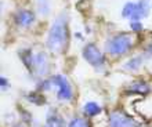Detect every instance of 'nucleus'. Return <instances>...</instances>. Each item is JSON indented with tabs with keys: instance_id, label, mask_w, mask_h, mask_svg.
Segmentation results:
<instances>
[{
	"instance_id": "f257e3e1",
	"label": "nucleus",
	"mask_w": 152,
	"mask_h": 127,
	"mask_svg": "<svg viewBox=\"0 0 152 127\" xmlns=\"http://www.w3.org/2000/svg\"><path fill=\"white\" fill-rule=\"evenodd\" d=\"M68 18L65 14H61L54 21L47 36V47L53 53H64L68 47Z\"/></svg>"
},
{
	"instance_id": "f03ea898",
	"label": "nucleus",
	"mask_w": 152,
	"mask_h": 127,
	"mask_svg": "<svg viewBox=\"0 0 152 127\" xmlns=\"http://www.w3.org/2000/svg\"><path fill=\"white\" fill-rule=\"evenodd\" d=\"M133 47V37L129 33H120L113 36L107 43V50L111 55H123L127 54Z\"/></svg>"
},
{
	"instance_id": "7ed1b4c3",
	"label": "nucleus",
	"mask_w": 152,
	"mask_h": 127,
	"mask_svg": "<svg viewBox=\"0 0 152 127\" xmlns=\"http://www.w3.org/2000/svg\"><path fill=\"white\" fill-rule=\"evenodd\" d=\"M53 86L57 87V98L61 101H71L73 97L72 93V87L69 84L68 79L62 75H57L51 77Z\"/></svg>"
},
{
	"instance_id": "20e7f679",
	"label": "nucleus",
	"mask_w": 152,
	"mask_h": 127,
	"mask_svg": "<svg viewBox=\"0 0 152 127\" xmlns=\"http://www.w3.org/2000/svg\"><path fill=\"white\" fill-rule=\"evenodd\" d=\"M83 57L84 60L87 61L90 65L96 68V69H101L105 65V60H104V54L98 50L96 44H87L83 48Z\"/></svg>"
},
{
	"instance_id": "39448f33",
	"label": "nucleus",
	"mask_w": 152,
	"mask_h": 127,
	"mask_svg": "<svg viewBox=\"0 0 152 127\" xmlns=\"http://www.w3.org/2000/svg\"><path fill=\"white\" fill-rule=\"evenodd\" d=\"M33 75L36 76H44L48 72V61L44 53H39V54H33L32 60L26 66Z\"/></svg>"
},
{
	"instance_id": "423d86ee",
	"label": "nucleus",
	"mask_w": 152,
	"mask_h": 127,
	"mask_svg": "<svg viewBox=\"0 0 152 127\" xmlns=\"http://www.w3.org/2000/svg\"><path fill=\"white\" fill-rule=\"evenodd\" d=\"M109 127H136V122L119 111L109 113Z\"/></svg>"
},
{
	"instance_id": "0eeeda50",
	"label": "nucleus",
	"mask_w": 152,
	"mask_h": 127,
	"mask_svg": "<svg viewBox=\"0 0 152 127\" xmlns=\"http://www.w3.org/2000/svg\"><path fill=\"white\" fill-rule=\"evenodd\" d=\"M149 14V0H140L134 3V8H133L132 14V21H140L141 18H144Z\"/></svg>"
},
{
	"instance_id": "6e6552de",
	"label": "nucleus",
	"mask_w": 152,
	"mask_h": 127,
	"mask_svg": "<svg viewBox=\"0 0 152 127\" xmlns=\"http://www.w3.org/2000/svg\"><path fill=\"white\" fill-rule=\"evenodd\" d=\"M35 21V14L29 10H21L15 14V22L20 26H24V28H28L33 24Z\"/></svg>"
},
{
	"instance_id": "1a4fd4ad",
	"label": "nucleus",
	"mask_w": 152,
	"mask_h": 127,
	"mask_svg": "<svg viewBox=\"0 0 152 127\" xmlns=\"http://www.w3.org/2000/svg\"><path fill=\"white\" fill-rule=\"evenodd\" d=\"M46 127H64V123L57 113L50 112L47 116V120H46Z\"/></svg>"
},
{
	"instance_id": "9d476101",
	"label": "nucleus",
	"mask_w": 152,
	"mask_h": 127,
	"mask_svg": "<svg viewBox=\"0 0 152 127\" xmlns=\"http://www.w3.org/2000/svg\"><path fill=\"white\" fill-rule=\"evenodd\" d=\"M83 112L88 116H96L101 112V108L97 102H87L83 107Z\"/></svg>"
},
{
	"instance_id": "9b49d317",
	"label": "nucleus",
	"mask_w": 152,
	"mask_h": 127,
	"mask_svg": "<svg viewBox=\"0 0 152 127\" xmlns=\"http://www.w3.org/2000/svg\"><path fill=\"white\" fill-rule=\"evenodd\" d=\"M142 62H144V57L138 55V57H136V58H132V60L124 65V68L129 69V71H136V69H138V68L141 66Z\"/></svg>"
},
{
	"instance_id": "f8f14e48",
	"label": "nucleus",
	"mask_w": 152,
	"mask_h": 127,
	"mask_svg": "<svg viewBox=\"0 0 152 127\" xmlns=\"http://www.w3.org/2000/svg\"><path fill=\"white\" fill-rule=\"evenodd\" d=\"M133 91H137V93H148L149 91V86L145 82H134V83L130 86Z\"/></svg>"
},
{
	"instance_id": "ddd939ff",
	"label": "nucleus",
	"mask_w": 152,
	"mask_h": 127,
	"mask_svg": "<svg viewBox=\"0 0 152 127\" xmlns=\"http://www.w3.org/2000/svg\"><path fill=\"white\" fill-rule=\"evenodd\" d=\"M68 127H91L88 120L83 119V118H73L71 122H69Z\"/></svg>"
},
{
	"instance_id": "4468645a",
	"label": "nucleus",
	"mask_w": 152,
	"mask_h": 127,
	"mask_svg": "<svg viewBox=\"0 0 152 127\" xmlns=\"http://www.w3.org/2000/svg\"><path fill=\"white\" fill-rule=\"evenodd\" d=\"M37 11L40 14H43V15L48 14V11H50V3H48V0H37Z\"/></svg>"
},
{
	"instance_id": "2eb2a0df",
	"label": "nucleus",
	"mask_w": 152,
	"mask_h": 127,
	"mask_svg": "<svg viewBox=\"0 0 152 127\" xmlns=\"http://www.w3.org/2000/svg\"><path fill=\"white\" fill-rule=\"evenodd\" d=\"M133 8H134V3H132V1L126 3L124 4V7H123V11H122V15H123L124 18H132Z\"/></svg>"
},
{
	"instance_id": "dca6fc26",
	"label": "nucleus",
	"mask_w": 152,
	"mask_h": 127,
	"mask_svg": "<svg viewBox=\"0 0 152 127\" xmlns=\"http://www.w3.org/2000/svg\"><path fill=\"white\" fill-rule=\"evenodd\" d=\"M132 29L133 31H136V32H140L141 29H142V25H141L138 21H133L132 22Z\"/></svg>"
},
{
	"instance_id": "f3484780",
	"label": "nucleus",
	"mask_w": 152,
	"mask_h": 127,
	"mask_svg": "<svg viewBox=\"0 0 152 127\" xmlns=\"http://www.w3.org/2000/svg\"><path fill=\"white\" fill-rule=\"evenodd\" d=\"M0 83H1V87H3L4 90H7L8 83H7V79H6V77H1V80H0Z\"/></svg>"
}]
</instances>
